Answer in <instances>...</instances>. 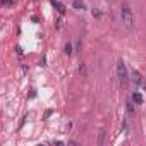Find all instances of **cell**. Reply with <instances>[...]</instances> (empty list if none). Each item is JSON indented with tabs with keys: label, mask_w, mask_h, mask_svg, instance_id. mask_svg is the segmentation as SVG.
<instances>
[{
	"label": "cell",
	"mask_w": 146,
	"mask_h": 146,
	"mask_svg": "<svg viewBox=\"0 0 146 146\" xmlns=\"http://www.w3.org/2000/svg\"><path fill=\"white\" fill-rule=\"evenodd\" d=\"M74 52H76V50L72 48V45H70V43H65V45H64V53H65V55H72Z\"/></svg>",
	"instance_id": "obj_6"
},
{
	"label": "cell",
	"mask_w": 146,
	"mask_h": 146,
	"mask_svg": "<svg viewBox=\"0 0 146 146\" xmlns=\"http://www.w3.org/2000/svg\"><path fill=\"white\" fill-rule=\"evenodd\" d=\"M72 7H74L76 11H83L84 9V2L83 0H74V2H72Z\"/></svg>",
	"instance_id": "obj_5"
},
{
	"label": "cell",
	"mask_w": 146,
	"mask_h": 146,
	"mask_svg": "<svg viewBox=\"0 0 146 146\" xmlns=\"http://www.w3.org/2000/svg\"><path fill=\"white\" fill-rule=\"evenodd\" d=\"M134 105H136V103H134V102H132V98H131V100L127 102V112H129V115H134V112H136Z\"/></svg>",
	"instance_id": "obj_7"
},
{
	"label": "cell",
	"mask_w": 146,
	"mask_h": 146,
	"mask_svg": "<svg viewBox=\"0 0 146 146\" xmlns=\"http://www.w3.org/2000/svg\"><path fill=\"white\" fill-rule=\"evenodd\" d=\"M79 74H83V76L86 74V65H84V64H81V65H79Z\"/></svg>",
	"instance_id": "obj_9"
},
{
	"label": "cell",
	"mask_w": 146,
	"mask_h": 146,
	"mask_svg": "<svg viewBox=\"0 0 146 146\" xmlns=\"http://www.w3.org/2000/svg\"><path fill=\"white\" fill-rule=\"evenodd\" d=\"M52 4H53V5L57 7V11H58L60 14H64V12H65V7H64V5H62L60 2H57V0H52Z\"/></svg>",
	"instance_id": "obj_8"
},
{
	"label": "cell",
	"mask_w": 146,
	"mask_h": 146,
	"mask_svg": "<svg viewBox=\"0 0 146 146\" xmlns=\"http://www.w3.org/2000/svg\"><path fill=\"white\" fill-rule=\"evenodd\" d=\"M117 76H119V81H120L124 86L129 84V72H127V67H125L124 60H119V62H117Z\"/></svg>",
	"instance_id": "obj_2"
},
{
	"label": "cell",
	"mask_w": 146,
	"mask_h": 146,
	"mask_svg": "<svg viewBox=\"0 0 146 146\" xmlns=\"http://www.w3.org/2000/svg\"><path fill=\"white\" fill-rule=\"evenodd\" d=\"M132 83L136 84V86H141V83H143V79H141V74L137 70H134L132 72Z\"/></svg>",
	"instance_id": "obj_3"
},
{
	"label": "cell",
	"mask_w": 146,
	"mask_h": 146,
	"mask_svg": "<svg viewBox=\"0 0 146 146\" xmlns=\"http://www.w3.org/2000/svg\"><path fill=\"white\" fill-rule=\"evenodd\" d=\"M120 16H122V24L125 29H132L134 28V14L131 11V7L127 4L122 5V11H120Z\"/></svg>",
	"instance_id": "obj_1"
},
{
	"label": "cell",
	"mask_w": 146,
	"mask_h": 146,
	"mask_svg": "<svg viewBox=\"0 0 146 146\" xmlns=\"http://www.w3.org/2000/svg\"><path fill=\"white\" fill-rule=\"evenodd\" d=\"M14 0H2V5H7V4H12Z\"/></svg>",
	"instance_id": "obj_12"
},
{
	"label": "cell",
	"mask_w": 146,
	"mask_h": 146,
	"mask_svg": "<svg viewBox=\"0 0 146 146\" xmlns=\"http://www.w3.org/2000/svg\"><path fill=\"white\" fill-rule=\"evenodd\" d=\"M132 102H134L136 105H141V103H143V95H141L139 91L132 93Z\"/></svg>",
	"instance_id": "obj_4"
},
{
	"label": "cell",
	"mask_w": 146,
	"mask_h": 146,
	"mask_svg": "<svg viewBox=\"0 0 146 146\" xmlns=\"http://www.w3.org/2000/svg\"><path fill=\"white\" fill-rule=\"evenodd\" d=\"M93 16H95V17H102V12H100L98 9H93Z\"/></svg>",
	"instance_id": "obj_10"
},
{
	"label": "cell",
	"mask_w": 146,
	"mask_h": 146,
	"mask_svg": "<svg viewBox=\"0 0 146 146\" xmlns=\"http://www.w3.org/2000/svg\"><path fill=\"white\" fill-rule=\"evenodd\" d=\"M81 50V38H78V43H76V52Z\"/></svg>",
	"instance_id": "obj_11"
},
{
	"label": "cell",
	"mask_w": 146,
	"mask_h": 146,
	"mask_svg": "<svg viewBox=\"0 0 146 146\" xmlns=\"http://www.w3.org/2000/svg\"><path fill=\"white\" fill-rule=\"evenodd\" d=\"M103 137H105V132H100V141H98V143H100V144H102V143H103Z\"/></svg>",
	"instance_id": "obj_13"
}]
</instances>
